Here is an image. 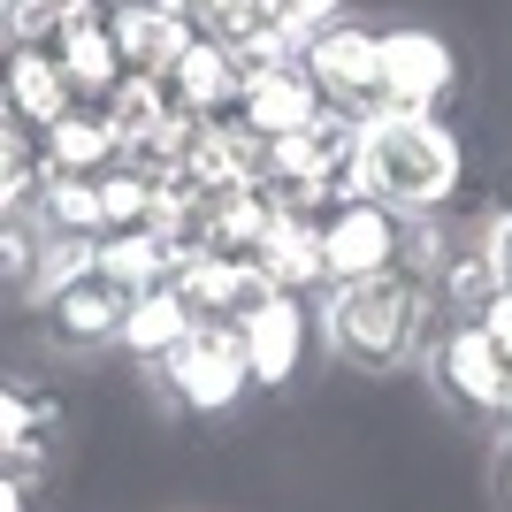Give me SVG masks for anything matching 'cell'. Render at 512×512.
<instances>
[{"label": "cell", "instance_id": "cell-28", "mask_svg": "<svg viewBox=\"0 0 512 512\" xmlns=\"http://www.w3.org/2000/svg\"><path fill=\"white\" fill-rule=\"evenodd\" d=\"M0 512H31V482H16V474H0Z\"/></svg>", "mask_w": 512, "mask_h": 512}, {"label": "cell", "instance_id": "cell-16", "mask_svg": "<svg viewBox=\"0 0 512 512\" xmlns=\"http://www.w3.org/2000/svg\"><path fill=\"white\" fill-rule=\"evenodd\" d=\"M192 299L176 291V283H153V291H138L130 299V314H123V337H115V352H130L138 367H161L184 344V329H192Z\"/></svg>", "mask_w": 512, "mask_h": 512}, {"label": "cell", "instance_id": "cell-9", "mask_svg": "<svg viewBox=\"0 0 512 512\" xmlns=\"http://www.w3.org/2000/svg\"><path fill=\"white\" fill-rule=\"evenodd\" d=\"M237 344H245L253 390H291L299 367H306V352H314V306L291 299V291H276L253 321H237Z\"/></svg>", "mask_w": 512, "mask_h": 512}, {"label": "cell", "instance_id": "cell-10", "mask_svg": "<svg viewBox=\"0 0 512 512\" xmlns=\"http://www.w3.org/2000/svg\"><path fill=\"white\" fill-rule=\"evenodd\" d=\"M107 31L123 46L130 77H169L176 54L199 39L192 16H184V0H115V8H107Z\"/></svg>", "mask_w": 512, "mask_h": 512}, {"label": "cell", "instance_id": "cell-24", "mask_svg": "<svg viewBox=\"0 0 512 512\" xmlns=\"http://www.w3.org/2000/svg\"><path fill=\"white\" fill-rule=\"evenodd\" d=\"M459 237H467L474 253L490 260V276H497V283H512V199H497V207H482V214H474V222H467V230H459Z\"/></svg>", "mask_w": 512, "mask_h": 512}, {"label": "cell", "instance_id": "cell-4", "mask_svg": "<svg viewBox=\"0 0 512 512\" xmlns=\"http://www.w3.org/2000/svg\"><path fill=\"white\" fill-rule=\"evenodd\" d=\"M153 375H161V390H169V406L199 413V421L237 413V406H245V390H253V375H245V344H237V321H192L184 344H176Z\"/></svg>", "mask_w": 512, "mask_h": 512}, {"label": "cell", "instance_id": "cell-14", "mask_svg": "<svg viewBox=\"0 0 512 512\" xmlns=\"http://www.w3.org/2000/svg\"><path fill=\"white\" fill-rule=\"evenodd\" d=\"M260 276L276 283V291H291V299H314L321 283V214H291V207H268V230H260L253 245Z\"/></svg>", "mask_w": 512, "mask_h": 512}, {"label": "cell", "instance_id": "cell-27", "mask_svg": "<svg viewBox=\"0 0 512 512\" xmlns=\"http://www.w3.org/2000/svg\"><path fill=\"white\" fill-rule=\"evenodd\" d=\"M474 321L490 329V344H497V352H505V360H512V283H497V291H490V306H482V314H474Z\"/></svg>", "mask_w": 512, "mask_h": 512}, {"label": "cell", "instance_id": "cell-17", "mask_svg": "<svg viewBox=\"0 0 512 512\" xmlns=\"http://www.w3.org/2000/svg\"><path fill=\"white\" fill-rule=\"evenodd\" d=\"M123 161V138L107 130L100 107H69L54 130H39V169H69V176H100Z\"/></svg>", "mask_w": 512, "mask_h": 512}, {"label": "cell", "instance_id": "cell-6", "mask_svg": "<svg viewBox=\"0 0 512 512\" xmlns=\"http://www.w3.org/2000/svg\"><path fill=\"white\" fill-rule=\"evenodd\" d=\"M428 383H436V398H444L451 413H467V421H497L505 383H512V360L490 344L482 321H444V337L428 344Z\"/></svg>", "mask_w": 512, "mask_h": 512}, {"label": "cell", "instance_id": "cell-26", "mask_svg": "<svg viewBox=\"0 0 512 512\" xmlns=\"http://www.w3.org/2000/svg\"><path fill=\"white\" fill-rule=\"evenodd\" d=\"M8 161H39V130L0 100V169H8Z\"/></svg>", "mask_w": 512, "mask_h": 512}, {"label": "cell", "instance_id": "cell-7", "mask_svg": "<svg viewBox=\"0 0 512 512\" xmlns=\"http://www.w3.org/2000/svg\"><path fill=\"white\" fill-rule=\"evenodd\" d=\"M406 268V214L375 207V199H337L321 214V276L329 283H360Z\"/></svg>", "mask_w": 512, "mask_h": 512}, {"label": "cell", "instance_id": "cell-29", "mask_svg": "<svg viewBox=\"0 0 512 512\" xmlns=\"http://www.w3.org/2000/svg\"><path fill=\"white\" fill-rule=\"evenodd\" d=\"M497 497H505V512H512V444H505V459H497Z\"/></svg>", "mask_w": 512, "mask_h": 512}, {"label": "cell", "instance_id": "cell-12", "mask_svg": "<svg viewBox=\"0 0 512 512\" xmlns=\"http://www.w3.org/2000/svg\"><path fill=\"white\" fill-rule=\"evenodd\" d=\"M0 100L16 107L31 130H54L69 107H77V92H69L54 46H46V39H23V46H0Z\"/></svg>", "mask_w": 512, "mask_h": 512}, {"label": "cell", "instance_id": "cell-3", "mask_svg": "<svg viewBox=\"0 0 512 512\" xmlns=\"http://www.w3.org/2000/svg\"><path fill=\"white\" fill-rule=\"evenodd\" d=\"M375 77H383V115H444L467 62L436 23H383L375 31Z\"/></svg>", "mask_w": 512, "mask_h": 512}, {"label": "cell", "instance_id": "cell-15", "mask_svg": "<svg viewBox=\"0 0 512 512\" xmlns=\"http://www.w3.org/2000/svg\"><path fill=\"white\" fill-rule=\"evenodd\" d=\"M237 115H245L260 138H291V130H314L329 107H321L314 77L291 62V69H260V77H245V100H237Z\"/></svg>", "mask_w": 512, "mask_h": 512}, {"label": "cell", "instance_id": "cell-20", "mask_svg": "<svg viewBox=\"0 0 512 512\" xmlns=\"http://www.w3.org/2000/svg\"><path fill=\"white\" fill-rule=\"evenodd\" d=\"M39 260H46V230L31 214L0 222V299H39Z\"/></svg>", "mask_w": 512, "mask_h": 512}, {"label": "cell", "instance_id": "cell-21", "mask_svg": "<svg viewBox=\"0 0 512 512\" xmlns=\"http://www.w3.org/2000/svg\"><path fill=\"white\" fill-rule=\"evenodd\" d=\"M153 192H161V176H146L138 161H115V169H100V237H107V230H146Z\"/></svg>", "mask_w": 512, "mask_h": 512}, {"label": "cell", "instance_id": "cell-23", "mask_svg": "<svg viewBox=\"0 0 512 512\" xmlns=\"http://www.w3.org/2000/svg\"><path fill=\"white\" fill-rule=\"evenodd\" d=\"M184 16H192L199 39H222V46H245L260 31V0H184Z\"/></svg>", "mask_w": 512, "mask_h": 512}, {"label": "cell", "instance_id": "cell-8", "mask_svg": "<svg viewBox=\"0 0 512 512\" xmlns=\"http://www.w3.org/2000/svg\"><path fill=\"white\" fill-rule=\"evenodd\" d=\"M123 314H130V291H115L100 268L39 291V321H46V337L62 344V352H107V344L123 337Z\"/></svg>", "mask_w": 512, "mask_h": 512}, {"label": "cell", "instance_id": "cell-19", "mask_svg": "<svg viewBox=\"0 0 512 512\" xmlns=\"http://www.w3.org/2000/svg\"><path fill=\"white\" fill-rule=\"evenodd\" d=\"M46 237H100V176H69L46 169L39 176V207H31Z\"/></svg>", "mask_w": 512, "mask_h": 512}, {"label": "cell", "instance_id": "cell-30", "mask_svg": "<svg viewBox=\"0 0 512 512\" xmlns=\"http://www.w3.org/2000/svg\"><path fill=\"white\" fill-rule=\"evenodd\" d=\"M497 428L512 436V383H505V406H497Z\"/></svg>", "mask_w": 512, "mask_h": 512}, {"label": "cell", "instance_id": "cell-2", "mask_svg": "<svg viewBox=\"0 0 512 512\" xmlns=\"http://www.w3.org/2000/svg\"><path fill=\"white\" fill-rule=\"evenodd\" d=\"M314 321H321V344L337 352V367L367 375V383H383L398 367L421 352L428 321H436V299H428V283L406 276V268H390V276H360V283H321L314 291Z\"/></svg>", "mask_w": 512, "mask_h": 512}, {"label": "cell", "instance_id": "cell-22", "mask_svg": "<svg viewBox=\"0 0 512 512\" xmlns=\"http://www.w3.org/2000/svg\"><path fill=\"white\" fill-rule=\"evenodd\" d=\"M54 421H62V406H54L46 390H31V383H0V459H8L23 436H54Z\"/></svg>", "mask_w": 512, "mask_h": 512}, {"label": "cell", "instance_id": "cell-1", "mask_svg": "<svg viewBox=\"0 0 512 512\" xmlns=\"http://www.w3.org/2000/svg\"><path fill=\"white\" fill-rule=\"evenodd\" d=\"M467 192V138L444 115H375L360 123L352 169H344V199H375L390 214H444Z\"/></svg>", "mask_w": 512, "mask_h": 512}, {"label": "cell", "instance_id": "cell-18", "mask_svg": "<svg viewBox=\"0 0 512 512\" xmlns=\"http://www.w3.org/2000/svg\"><path fill=\"white\" fill-rule=\"evenodd\" d=\"M176 268H184V253L153 230H107L100 237V276L115 283V291H130V299L153 291V283H176Z\"/></svg>", "mask_w": 512, "mask_h": 512}, {"label": "cell", "instance_id": "cell-25", "mask_svg": "<svg viewBox=\"0 0 512 512\" xmlns=\"http://www.w3.org/2000/svg\"><path fill=\"white\" fill-rule=\"evenodd\" d=\"M260 16L276 23V31H291V39H314V31H329V23L337 16H352V8H344V0H260Z\"/></svg>", "mask_w": 512, "mask_h": 512}, {"label": "cell", "instance_id": "cell-5", "mask_svg": "<svg viewBox=\"0 0 512 512\" xmlns=\"http://www.w3.org/2000/svg\"><path fill=\"white\" fill-rule=\"evenodd\" d=\"M375 31H383V23H367V16H337L329 31H314V39H306L299 69L314 77V92H321V107H329V115H352V123H375V115H383Z\"/></svg>", "mask_w": 512, "mask_h": 512}, {"label": "cell", "instance_id": "cell-11", "mask_svg": "<svg viewBox=\"0 0 512 512\" xmlns=\"http://www.w3.org/2000/svg\"><path fill=\"white\" fill-rule=\"evenodd\" d=\"M176 291L192 299L199 321H253L276 299V283L260 276V260H222V253H192L176 268Z\"/></svg>", "mask_w": 512, "mask_h": 512}, {"label": "cell", "instance_id": "cell-13", "mask_svg": "<svg viewBox=\"0 0 512 512\" xmlns=\"http://www.w3.org/2000/svg\"><path fill=\"white\" fill-rule=\"evenodd\" d=\"M169 92H176L184 115H199V123L237 115V100H245V62H237V46L192 39L184 54H176V69H169Z\"/></svg>", "mask_w": 512, "mask_h": 512}]
</instances>
